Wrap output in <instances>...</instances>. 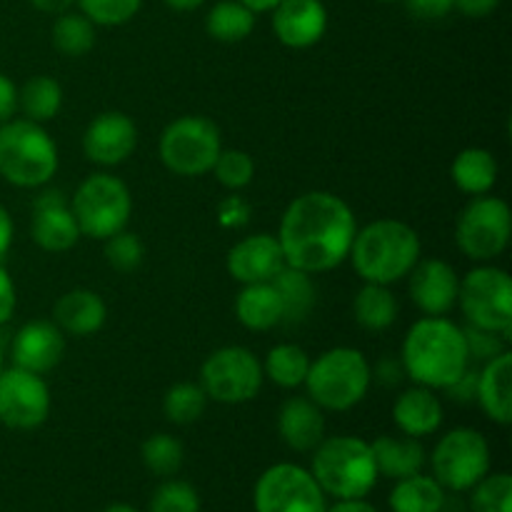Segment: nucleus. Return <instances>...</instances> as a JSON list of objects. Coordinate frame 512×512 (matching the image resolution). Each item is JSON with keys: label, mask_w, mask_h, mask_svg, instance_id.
I'll use <instances>...</instances> for the list:
<instances>
[{"label": "nucleus", "mask_w": 512, "mask_h": 512, "mask_svg": "<svg viewBox=\"0 0 512 512\" xmlns=\"http://www.w3.org/2000/svg\"><path fill=\"white\" fill-rule=\"evenodd\" d=\"M240 3H243L245 8H250L255 15H258V13H270V10H273L275 5L280 3V0H240Z\"/></svg>", "instance_id": "nucleus-55"}, {"label": "nucleus", "mask_w": 512, "mask_h": 512, "mask_svg": "<svg viewBox=\"0 0 512 512\" xmlns=\"http://www.w3.org/2000/svg\"><path fill=\"white\" fill-rule=\"evenodd\" d=\"M13 235H15V223L10 210L0 203V260L8 255L10 245H13Z\"/></svg>", "instance_id": "nucleus-50"}, {"label": "nucleus", "mask_w": 512, "mask_h": 512, "mask_svg": "<svg viewBox=\"0 0 512 512\" xmlns=\"http://www.w3.org/2000/svg\"><path fill=\"white\" fill-rule=\"evenodd\" d=\"M410 13L423 20H440L455 8V0H405Z\"/></svg>", "instance_id": "nucleus-44"}, {"label": "nucleus", "mask_w": 512, "mask_h": 512, "mask_svg": "<svg viewBox=\"0 0 512 512\" xmlns=\"http://www.w3.org/2000/svg\"><path fill=\"white\" fill-rule=\"evenodd\" d=\"M140 458L148 473L158 478H175L185 463V448L175 435L155 433L140 448Z\"/></svg>", "instance_id": "nucleus-36"}, {"label": "nucleus", "mask_w": 512, "mask_h": 512, "mask_svg": "<svg viewBox=\"0 0 512 512\" xmlns=\"http://www.w3.org/2000/svg\"><path fill=\"white\" fill-rule=\"evenodd\" d=\"M475 403L495 425L512 423V353L510 348L483 363L475 385Z\"/></svg>", "instance_id": "nucleus-23"}, {"label": "nucleus", "mask_w": 512, "mask_h": 512, "mask_svg": "<svg viewBox=\"0 0 512 512\" xmlns=\"http://www.w3.org/2000/svg\"><path fill=\"white\" fill-rule=\"evenodd\" d=\"M138 148V125L123 110L95 115L83 133V155L100 168L125 163Z\"/></svg>", "instance_id": "nucleus-15"}, {"label": "nucleus", "mask_w": 512, "mask_h": 512, "mask_svg": "<svg viewBox=\"0 0 512 512\" xmlns=\"http://www.w3.org/2000/svg\"><path fill=\"white\" fill-rule=\"evenodd\" d=\"M205 30L218 43H243L255 30V13L240 0H220L205 15Z\"/></svg>", "instance_id": "nucleus-33"}, {"label": "nucleus", "mask_w": 512, "mask_h": 512, "mask_svg": "<svg viewBox=\"0 0 512 512\" xmlns=\"http://www.w3.org/2000/svg\"><path fill=\"white\" fill-rule=\"evenodd\" d=\"M405 280L410 300L423 315H448L458 305L460 275L448 260L420 258Z\"/></svg>", "instance_id": "nucleus-16"}, {"label": "nucleus", "mask_w": 512, "mask_h": 512, "mask_svg": "<svg viewBox=\"0 0 512 512\" xmlns=\"http://www.w3.org/2000/svg\"><path fill=\"white\" fill-rule=\"evenodd\" d=\"M63 108V88L50 75H33L18 88V110L33 123H50Z\"/></svg>", "instance_id": "nucleus-31"}, {"label": "nucleus", "mask_w": 512, "mask_h": 512, "mask_svg": "<svg viewBox=\"0 0 512 512\" xmlns=\"http://www.w3.org/2000/svg\"><path fill=\"white\" fill-rule=\"evenodd\" d=\"M95 25L85 18L83 13L65 10L55 15L53 28H50V40L55 50L65 58H83L95 48Z\"/></svg>", "instance_id": "nucleus-34"}, {"label": "nucleus", "mask_w": 512, "mask_h": 512, "mask_svg": "<svg viewBox=\"0 0 512 512\" xmlns=\"http://www.w3.org/2000/svg\"><path fill=\"white\" fill-rule=\"evenodd\" d=\"M465 343H468V355L470 363H488L495 355H500L503 350H508L510 340H505L503 335L490 333V330L473 328V325H465Z\"/></svg>", "instance_id": "nucleus-42"}, {"label": "nucleus", "mask_w": 512, "mask_h": 512, "mask_svg": "<svg viewBox=\"0 0 512 512\" xmlns=\"http://www.w3.org/2000/svg\"><path fill=\"white\" fill-rule=\"evenodd\" d=\"M228 275L240 285L273 283L280 270L285 268L283 250L273 233H253L228 250L225 258Z\"/></svg>", "instance_id": "nucleus-17"}, {"label": "nucleus", "mask_w": 512, "mask_h": 512, "mask_svg": "<svg viewBox=\"0 0 512 512\" xmlns=\"http://www.w3.org/2000/svg\"><path fill=\"white\" fill-rule=\"evenodd\" d=\"M245 220H248V203L240 200L238 195H233V198H228L223 205H220V223L223 225H228V228H238V225H243Z\"/></svg>", "instance_id": "nucleus-47"}, {"label": "nucleus", "mask_w": 512, "mask_h": 512, "mask_svg": "<svg viewBox=\"0 0 512 512\" xmlns=\"http://www.w3.org/2000/svg\"><path fill=\"white\" fill-rule=\"evenodd\" d=\"M400 378H405V370L403 365H400V358L395 360V363L390 358L380 360L378 368L373 370V380H380L383 385H398Z\"/></svg>", "instance_id": "nucleus-49"}, {"label": "nucleus", "mask_w": 512, "mask_h": 512, "mask_svg": "<svg viewBox=\"0 0 512 512\" xmlns=\"http://www.w3.org/2000/svg\"><path fill=\"white\" fill-rule=\"evenodd\" d=\"M380 3H405V0H380Z\"/></svg>", "instance_id": "nucleus-58"}, {"label": "nucleus", "mask_w": 512, "mask_h": 512, "mask_svg": "<svg viewBox=\"0 0 512 512\" xmlns=\"http://www.w3.org/2000/svg\"><path fill=\"white\" fill-rule=\"evenodd\" d=\"M200 385L208 400L220 405H243L258 398L265 383L263 363L243 345L213 350L200 365Z\"/></svg>", "instance_id": "nucleus-11"}, {"label": "nucleus", "mask_w": 512, "mask_h": 512, "mask_svg": "<svg viewBox=\"0 0 512 512\" xmlns=\"http://www.w3.org/2000/svg\"><path fill=\"white\" fill-rule=\"evenodd\" d=\"M15 308H18V290H15V283L8 275V270L0 263V328L10 323Z\"/></svg>", "instance_id": "nucleus-43"}, {"label": "nucleus", "mask_w": 512, "mask_h": 512, "mask_svg": "<svg viewBox=\"0 0 512 512\" xmlns=\"http://www.w3.org/2000/svg\"><path fill=\"white\" fill-rule=\"evenodd\" d=\"M468 493L470 512H512V478L508 473H488Z\"/></svg>", "instance_id": "nucleus-37"}, {"label": "nucleus", "mask_w": 512, "mask_h": 512, "mask_svg": "<svg viewBox=\"0 0 512 512\" xmlns=\"http://www.w3.org/2000/svg\"><path fill=\"white\" fill-rule=\"evenodd\" d=\"M60 168V153L45 125L10 118L0 125V178L13 188L35 190L48 185Z\"/></svg>", "instance_id": "nucleus-5"}, {"label": "nucleus", "mask_w": 512, "mask_h": 512, "mask_svg": "<svg viewBox=\"0 0 512 512\" xmlns=\"http://www.w3.org/2000/svg\"><path fill=\"white\" fill-rule=\"evenodd\" d=\"M270 13H273L275 38L285 48H313L328 30V10L323 0H280Z\"/></svg>", "instance_id": "nucleus-20"}, {"label": "nucleus", "mask_w": 512, "mask_h": 512, "mask_svg": "<svg viewBox=\"0 0 512 512\" xmlns=\"http://www.w3.org/2000/svg\"><path fill=\"white\" fill-rule=\"evenodd\" d=\"M490 465L493 453L488 438L475 428L448 430L430 455L433 478L448 493H468L490 473Z\"/></svg>", "instance_id": "nucleus-12"}, {"label": "nucleus", "mask_w": 512, "mask_h": 512, "mask_svg": "<svg viewBox=\"0 0 512 512\" xmlns=\"http://www.w3.org/2000/svg\"><path fill=\"white\" fill-rule=\"evenodd\" d=\"M278 433L295 453H313L325 438V410L308 395H293L280 405Z\"/></svg>", "instance_id": "nucleus-21"}, {"label": "nucleus", "mask_w": 512, "mask_h": 512, "mask_svg": "<svg viewBox=\"0 0 512 512\" xmlns=\"http://www.w3.org/2000/svg\"><path fill=\"white\" fill-rule=\"evenodd\" d=\"M440 512H470V510H468V503H463V498H460V493H450L445 495Z\"/></svg>", "instance_id": "nucleus-54"}, {"label": "nucleus", "mask_w": 512, "mask_h": 512, "mask_svg": "<svg viewBox=\"0 0 512 512\" xmlns=\"http://www.w3.org/2000/svg\"><path fill=\"white\" fill-rule=\"evenodd\" d=\"M103 243H105V260H108L110 268L118 270V273H133V270H138L140 265H143V258H145L143 240H140L135 233H130L128 228L110 235V238L103 240Z\"/></svg>", "instance_id": "nucleus-41"}, {"label": "nucleus", "mask_w": 512, "mask_h": 512, "mask_svg": "<svg viewBox=\"0 0 512 512\" xmlns=\"http://www.w3.org/2000/svg\"><path fill=\"white\" fill-rule=\"evenodd\" d=\"M210 173L215 175V180H218L225 190L238 193V190H245L253 183L255 160L250 158V153H245V150L240 148H223Z\"/></svg>", "instance_id": "nucleus-38"}, {"label": "nucleus", "mask_w": 512, "mask_h": 512, "mask_svg": "<svg viewBox=\"0 0 512 512\" xmlns=\"http://www.w3.org/2000/svg\"><path fill=\"white\" fill-rule=\"evenodd\" d=\"M475 385H478V370L470 365L453 385H450L445 393L450 395V400H458V403H473L475 400Z\"/></svg>", "instance_id": "nucleus-46"}, {"label": "nucleus", "mask_w": 512, "mask_h": 512, "mask_svg": "<svg viewBox=\"0 0 512 512\" xmlns=\"http://www.w3.org/2000/svg\"><path fill=\"white\" fill-rule=\"evenodd\" d=\"M223 150L220 128L205 115H180L170 120L158 140L160 163L178 178H203Z\"/></svg>", "instance_id": "nucleus-8"}, {"label": "nucleus", "mask_w": 512, "mask_h": 512, "mask_svg": "<svg viewBox=\"0 0 512 512\" xmlns=\"http://www.w3.org/2000/svg\"><path fill=\"white\" fill-rule=\"evenodd\" d=\"M370 450H373L378 475L388 480H403L415 473H423L425 463H428V453H425L423 443L403 433L378 435L370 443Z\"/></svg>", "instance_id": "nucleus-25"}, {"label": "nucleus", "mask_w": 512, "mask_h": 512, "mask_svg": "<svg viewBox=\"0 0 512 512\" xmlns=\"http://www.w3.org/2000/svg\"><path fill=\"white\" fill-rule=\"evenodd\" d=\"M103 512H138V510L128 503H113V505H108Z\"/></svg>", "instance_id": "nucleus-56"}, {"label": "nucleus", "mask_w": 512, "mask_h": 512, "mask_svg": "<svg viewBox=\"0 0 512 512\" xmlns=\"http://www.w3.org/2000/svg\"><path fill=\"white\" fill-rule=\"evenodd\" d=\"M512 238L510 205L498 195H478L455 220V245L473 263H493Z\"/></svg>", "instance_id": "nucleus-10"}, {"label": "nucleus", "mask_w": 512, "mask_h": 512, "mask_svg": "<svg viewBox=\"0 0 512 512\" xmlns=\"http://www.w3.org/2000/svg\"><path fill=\"white\" fill-rule=\"evenodd\" d=\"M445 410L438 393L423 385H410L395 398L393 403V423L408 438H428L435 435L443 425Z\"/></svg>", "instance_id": "nucleus-24"}, {"label": "nucleus", "mask_w": 512, "mask_h": 512, "mask_svg": "<svg viewBox=\"0 0 512 512\" xmlns=\"http://www.w3.org/2000/svg\"><path fill=\"white\" fill-rule=\"evenodd\" d=\"M448 490L433 475L415 473L410 478L395 480L390 490V510L393 512H440Z\"/></svg>", "instance_id": "nucleus-29"}, {"label": "nucleus", "mask_w": 512, "mask_h": 512, "mask_svg": "<svg viewBox=\"0 0 512 512\" xmlns=\"http://www.w3.org/2000/svg\"><path fill=\"white\" fill-rule=\"evenodd\" d=\"M498 175V158L488 148H478V145L460 150L450 165V178H453L455 188L470 198L493 193V188L498 185Z\"/></svg>", "instance_id": "nucleus-27"}, {"label": "nucleus", "mask_w": 512, "mask_h": 512, "mask_svg": "<svg viewBox=\"0 0 512 512\" xmlns=\"http://www.w3.org/2000/svg\"><path fill=\"white\" fill-rule=\"evenodd\" d=\"M280 300H283V323H303L315 308L313 275L285 265L273 280Z\"/></svg>", "instance_id": "nucleus-32"}, {"label": "nucleus", "mask_w": 512, "mask_h": 512, "mask_svg": "<svg viewBox=\"0 0 512 512\" xmlns=\"http://www.w3.org/2000/svg\"><path fill=\"white\" fill-rule=\"evenodd\" d=\"M400 305L390 285L363 283L353 298L355 323L368 333H383L398 320Z\"/></svg>", "instance_id": "nucleus-28"}, {"label": "nucleus", "mask_w": 512, "mask_h": 512, "mask_svg": "<svg viewBox=\"0 0 512 512\" xmlns=\"http://www.w3.org/2000/svg\"><path fill=\"white\" fill-rule=\"evenodd\" d=\"M423 258V243L405 220L380 218L355 233L348 260L363 283L395 285L410 275Z\"/></svg>", "instance_id": "nucleus-3"}, {"label": "nucleus", "mask_w": 512, "mask_h": 512, "mask_svg": "<svg viewBox=\"0 0 512 512\" xmlns=\"http://www.w3.org/2000/svg\"><path fill=\"white\" fill-rule=\"evenodd\" d=\"M30 238L45 253H68L83 238L70 213V203L60 190H48L35 200Z\"/></svg>", "instance_id": "nucleus-18"}, {"label": "nucleus", "mask_w": 512, "mask_h": 512, "mask_svg": "<svg viewBox=\"0 0 512 512\" xmlns=\"http://www.w3.org/2000/svg\"><path fill=\"white\" fill-rule=\"evenodd\" d=\"M255 512H325L328 495L308 468L278 463L263 470L253 488Z\"/></svg>", "instance_id": "nucleus-13"}, {"label": "nucleus", "mask_w": 512, "mask_h": 512, "mask_svg": "<svg viewBox=\"0 0 512 512\" xmlns=\"http://www.w3.org/2000/svg\"><path fill=\"white\" fill-rule=\"evenodd\" d=\"M373 385V365L363 350L338 345L310 360L305 395L325 413H348L358 408Z\"/></svg>", "instance_id": "nucleus-4"}, {"label": "nucleus", "mask_w": 512, "mask_h": 512, "mask_svg": "<svg viewBox=\"0 0 512 512\" xmlns=\"http://www.w3.org/2000/svg\"><path fill=\"white\" fill-rule=\"evenodd\" d=\"M68 203L80 235L100 243L128 228L133 215L130 188L113 173L88 175Z\"/></svg>", "instance_id": "nucleus-7"}, {"label": "nucleus", "mask_w": 512, "mask_h": 512, "mask_svg": "<svg viewBox=\"0 0 512 512\" xmlns=\"http://www.w3.org/2000/svg\"><path fill=\"white\" fill-rule=\"evenodd\" d=\"M105 320L108 305L90 288L68 290L53 305V323L63 330L65 338H90L103 330Z\"/></svg>", "instance_id": "nucleus-22"}, {"label": "nucleus", "mask_w": 512, "mask_h": 512, "mask_svg": "<svg viewBox=\"0 0 512 512\" xmlns=\"http://www.w3.org/2000/svg\"><path fill=\"white\" fill-rule=\"evenodd\" d=\"M310 355L308 350L300 348L295 343H278L268 350L263 363L265 380L283 390H298L303 388L305 378L310 370Z\"/></svg>", "instance_id": "nucleus-30"}, {"label": "nucleus", "mask_w": 512, "mask_h": 512, "mask_svg": "<svg viewBox=\"0 0 512 512\" xmlns=\"http://www.w3.org/2000/svg\"><path fill=\"white\" fill-rule=\"evenodd\" d=\"M50 405L53 398L43 375L15 365L0 370V425L20 433L38 430L48 420Z\"/></svg>", "instance_id": "nucleus-14"}, {"label": "nucleus", "mask_w": 512, "mask_h": 512, "mask_svg": "<svg viewBox=\"0 0 512 512\" xmlns=\"http://www.w3.org/2000/svg\"><path fill=\"white\" fill-rule=\"evenodd\" d=\"M465 323L510 340L512 335V278L493 263H478L460 278L458 305Z\"/></svg>", "instance_id": "nucleus-9"}, {"label": "nucleus", "mask_w": 512, "mask_h": 512, "mask_svg": "<svg viewBox=\"0 0 512 512\" xmlns=\"http://www.w3.org/2000/svg\"><path fill=\"white\" fill-rule=\"evenodd\" d=\"M170 10H178V13H190V10L203 8L208 0H163Z\"/></svg>", "instance_id": "nucleus-53"}, {"label": "nucleus", "mask_w": 512, "mask_h": 512, "mask_svg": "<svg viewBox=\"0 0 512 512\" xmlns=\"http://www.w3.org/2000/svg\"><path fill=\"white\" fill-rule=\"evenodd\" d=\"M358 220L348 200L330 190H308L293 198L275 233L285 265L320 275L348 260Z\"/></svg>", "instance_id": "nucleus-1"}, {"label": "nucleus", "mask_w": 512, "mask_h": 512, "mask_svg": "<svg viewBox=\"0 0 512 512\" xmlns=\"http://www.w3.org/2000/svg\"><path fill=\"white\" fill-rule=\"evenodd\" d=\"M235 318L253 333H268L283 323V300L273 283L243 285L235 295Z\"/></svg>", "instance_id": "nucleus-26"}, {"label": "nucleus", "mask_w": 512, "mask_h": 512, "mask_svg": "<svg viewBox=\"0 0 512 512\" xmlns=\"http://www.w3.org/2000/svg\"><path fill=\"white\" fill-rule=\"evenodd\" d=\"M208 403L210 400L203 385L183 380V383H175L165 390L163 413L173 425H193L203 418Z\"/></svg>", "instance_id": "nucleus-35"}, {"label": "nucleus", "mask_w": 512, "mask_h": 512, "mask_svg": "<svg viewBox=\"0 0 512 512\" xmlns=\"http://www.w3.org/2000/svg\"><path fill=\"white\" fill-rule=\"evenodd\" d=\"M325 512H378L365 498H348V500H335Z\"/></svg>", "instance_id": "nucleus-51"}, {"label": "nucleus", "mask_w": 512, "mask_h": 512, "mask_svg": "<svg viewBox=\"0 0 512 512\" xmlns=\"http://www.w3.org/2000/svg\"><path fill=\"white\" fill-rule=\"evenodd\" d=\"M35 10L40 13H48V15H60L65 10H73L75 0H28Z\"/></svg>", "instance_id": "nucleus-52"}, {"label": "nucleus", "mask_w": 512, "mask_h": 512, "mask_svg": "<svg viewBox=\"0 0 512 512\" xmlns=\"http://www.w3.org/2000/svg\"><path fill=\"white\" fill-rule=\"evenodd\" d=\"M95 28H118L138 15L143 0H75Z\"/></svg>", "instance_id": "nucleus-39"}, {"label": "nucleus", "mask_w": 512, "mask_h": 512, "mask_svg": "<svg viewBox=\"0 0 512 512\" xmlns=\"http://www.w3.org/2000/svg\"><path fill=\"white\" fill-rule=\"evenodd\" d=\"M65 355V335L53 320H30L10 343V358L15 368L48 375L60 365Z\"/></svg>", "instance_id": "nucleus-19"}, {"label": "nucleus", "mask_w": 512, "mask_h": 512, "mask_svg": "<svg viewBox=\"0 0 512 512\" xmlns=\"http://www.w3.org/2000/svg\"><path fill=\"white\" fill-rule=\"evenodd\" d=\"M310 473L323 493L335 500L368 498L380 478L370 443L358 435L323 438V443L313 450Z\"/></svg>", "instance_id": "nucleus-6"}, {"label": "nucleus", "mask_w": 512, "mask_h": 512, "mask_svg": "<svg viewBox=\"0 0 512 512\" xmlns=\"http://www.w3.org/2000/svg\"><path fill=\"white\" fill-rule=\"evenodd\" d=\"M15 113H18V85L13 83V78L0 73V125L15 118Z\"/></svg>", "instance_id": "nucleus-45"}, {"label": "nucleus", "mask_w": 512, "mask_h": 512, "mask_svg": "<svg viewBox=\"0 0 512 512\" xmlns=\"http://www.w3.org/2000/svg\"><path fill=\"white\" fill-rule=\"evenodd\" d=\"M400 365L415 385L445 393L473 365L465 330L448 315H423L405 333Z\"/></svg>", "instance_id": "nucleus-2"}, {"label": "nucleus", "mask_w": 512, "mask_h": 512, "mask_svg": "<svg viewBox=\"0 0 512 512\" xmlns=\"http://www.w3.org/2000/svg\"><path fill=\"white\" fill-rule=\"evenodd\" d=\"M3 358H5V353H3V345H0V370H3Z\"/></svg>", "instance_id": "nucleus-57"}, {"label": "nucleus", "mask_w": 512, "mask_h": 512, "mask_svg": "<svg viewBox=\"0 0 512 512\" xmlns=\"http://www.w3.org/2000/svg\"><path fill=\"white\" fill-rule=\"evenodd\" d=\"M148 512H200V495L185 480L165 478L150 498Z\"/></svg>", "instance_id": "nucleus-40"}, {"label": "nucleus", "mask_w": 512, "mask_h": 512, "mask_svg": "<svg viewBox=\"0 0 512 512\" xmlns=\"http://www.w3.org/2000/svg\"><path fill=\"white\" fill-rule=\"evenodd\" d=\"M500 0H455V10L465 15V18H488L498 10Z\"/></svg>", "instance_id": "nucleus-48"}]
</instances>
